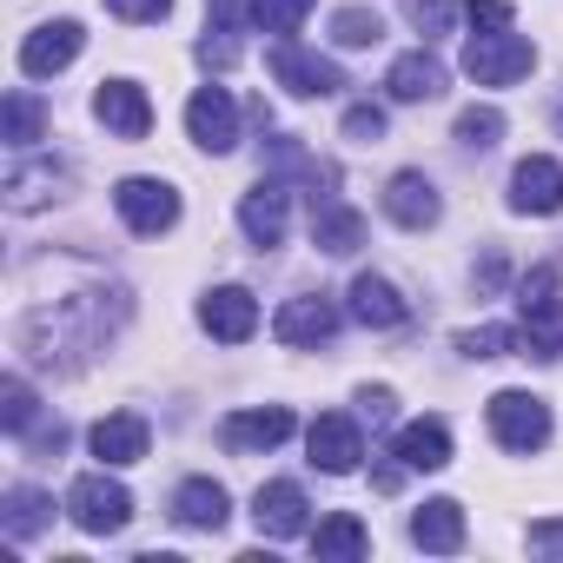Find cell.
I'll list each match as a JSON object with an SVG mask.
<instances>
[{
	"instance_id": "21",
	"label": "cell",
	"mask_w": 563,
	"mask_h": 563,
	"mask_svg": "<svg viewBox=\"0 0 563 563\" xmlns=\"http://www.w3.org/2000/svg\"><path fill=\"white\" fill-rule=\"evenodd\" d=\"M312 245H319V252H332V258H352V252L365 245V212H352L345 199H332V192H325V199L312 206Z\"/></svg>"
},
{
	"instance_id": "27",
	"label": "cell",
	"mask_w": 563,
	"mask_h": 563,
	"mask_svg": "<svg viewBox=\"0 0 563 563\" xmlns=\"http://www.w3.org/2000/svg\"><path fill=\"white\" fill-rule=\"evenodd\" d=\"M8 126H0V140H8L14 153H27L41 133H47V107L34 100V93H8V113H0Z\"/></svg>"
},
{
	"instance_id": "29",
	"label": "cell",
	"mask_w": 563,
	"mask_h": 563,
	"mask_svg": "<svg viewBox=\"0 0 563 563\" xmlns=\"http://www.w3.org/2000/svg\"><path fill=\"white\" fill-rule=\"evenodd\" d=\"M332 41H339V47H378V41H385V21H378L372 8H339V14H332Z\"/></svg>"
},
{
	"instance_id": "33",
	"label": "cell",
	"mask_w": 563,
	"mask_h": 563,
	"mask_svg": "<svg viewBox=\"0 0 563 563\" xmlns=\"http://www.w3.org/2000/svg\"><path fill=\"white\" fill-rule=\"evenodd\" d=\"M107 14L126 21V27H153V21L173 14V0H107Z\"/></svg>"
},
{
	"instance_id": "6",
	"label": "cell",
	"mask_w": 563,
	"mask_h": 563,
	"mask_svg": "<svg viewBox=\"0 0 563 563\" xmlns=\"http://www.w3.org/2000/svg\"><path fill=\"white\" fill-rule=\"evenodd\" d=\"M286 225H292V186H286V179H258V186L239 199V232H245L258 252H272L278 239H286Z\"/></svg>"
},
{
	"instance_id": "26",
	"label": "cell",
	"mask_w": 563,
	"mask_h": 563,
	"mask_svg": "<svg viewBox=\"0 0 563 563\" xmlns=\"http://www.w3.org/2000/svg\"><path fill=\"white\" fill-rule=\"evenodd\" d=\"M312 550H319V563H358V556L372 550V530H365L352 510H339V517H325V523H319Z\"/></svg>"
},
{
	"instance_id": "20",
	"label": "cell",
	"mask_w": 563,
	"mask_h": 563,
	"mask_svg": "<svg viewBox=\"0 0 563 563\" xmlns=\"http://www.w3.org/2000/svg\"><path fill=\"white\" fill-rule=\"evenodd\" d=\"M292 438V411L286 405H258V411H232L225 418V451H272Z\"/></svg>"
},
{
	"instance_id": "10",
	"label": "cell",
	"mask_w": 563,
	"mask_h": 563,
	"mask_svg": "<svg viewBox=\"0 0 563 563\" xmlns=\"http://www.w3.org/2000/svg\"><path fill=\"white\" fill-rule=\"evenodd\" d=\"M510 212H523V219H550V212H563V166L543 159V153L517 159V173H510Z\"/></svg>"
},
{
	"instance_id": "9",
	"label": "cell",
	"mask_w": 563,
	"mask_h": 563,
	"mask_svg": "<svg viewBox=\"0 0 563 563\" xmlns=\"http://www.w3.org/2000/svg\"><path fill=\"white\" fill-rule=\"evenodd\" d=\"M306 451H312V464H319V471H332V477H352V471H358V457H365V431H358V418H345V411H325V418H312V431H306Z\"/></svg>"
},
{
	"instance_id": "7",
	"label": "cell",
	"mask_w": 563,
	"mask_h": 563,
	"mask_svg": "<svg viewBox=\"0 0 563 563\" xmlns=\"http://www.w3.org/2000/svg\"><path fill=\"white\" fill-rule=\"evenodd\" d=\"M80 47H87V27L80 21H47V27H34L21 41V74L27 80H54L60 67L80 60Z\"/></svg>"
},
{
	"instance_id": "31",
	"label": "cell",
	"mask_w": 563,
	"mask_h": 563,
	"mask_svg": "<svg viewBox=\"0 0 563 563\" xmlns=\"http://www.w3.org/2000/svg\"><path fill=\"white\" fill-rule=\"evenodd\" d=\"M312 8H319V0H252V27H265V34H292Z\"/></svg>"
},
{
	"instance_id": "16",
	"label": "cell",
	"mask_w": 563,
	"mask_h": 563,
	"mask_svg": "<svg viewBox=\"0 0 563 563\" xmlns=\"http://www.w3.org/2000/svg\"><path fill=\"white\" fill-rule=\"evenodd\" d=\"M87 444H93V457L100 464H140L146 451H153V431H146V418L140 411H113V418H100L93 431H87Z\"/></svg>"
},
{
	"instance_id": "22",
	"label": "cell",
	"mask_w": 563,
	"mask_h": 563,
	"mask_svg": "<svg viewBox=\"0 0 563 563\" xmlns=\"http://www.w3.org/2000/svg\"><path fill=\"white\" fill-rule=\"evenodd\" d=\"M411 543H418V550H431V556H451V550H464V504H451V497H431L424 510H411Z\"/></svg>"
},
{
	"instance_id": "17",
	"label": "cell",
	"mask_w": 563,
	"mask_h": 563,
	"mask_svg": "<svg viewBox=\"0 0 563 563\" xmlns=\"http://www.w3.org/2000/svg\"><path fill=\"white\" fill-rule=\"evenodd\" d=\"M444 80H451V74H444V60L418 47V54H398V60H391L385 93H391L398 107H424V100H438V93H444Z\"/></svg>"
},
{
	"instance_id": "2",
	"label": "cell",
	"mask_w": 563,
	"mask_h": 563,
	"mask_svg": "<svg viewBox=\"0 0 563 563\" xmlns=\"http://www.w3.org/2000/svg\"><path fill=\"white\" fill-rule=\"evenodd\" d=\"M530 67H537V47H530L523 34H510V27L471 34V47H464V74H471L477 87H517Z\"/></svg>"
},
{
	"instance_id": "32",
	"label": "cell",
	"mask_w": 563,
	"mask_h": 563,
	"mask_svg": "<svg viewBox=\"0 0 563 563\" xmlns=\"http://www.w3.org/2000/svg\"><path fill=\"white\" fill-rule=\"evenodd\" d=\"M457 352L464 358H504V352H517V325H477L457 339Z\"/></svg>"
},
{
	"instance_id": "15",
	"label": "cell",
	"mask_w": 563,
	"mask_h": 563,
	"mask_svg": "<svg viewBox=\"0 0 563 563\" xmlns=\"http://www.w3.org/2000/svg\"><path fill=\"white\" fill-rule=\"evenodd\" d=\"M345 299H352L345 312H352L365 332H391V325H405V319H411V306L398 299V286H391V278H378V272H358Z\"/></svg>"
},
{
	"instance_id": "35",
	"label": "cell",
	"mask_w": 563,
	"mask_h": 563,
	"mask_svg": "<svg viewBox=\"0 0 563 563\" xmlns=\"http://www.w3.org/2000/svg\"><path fill=\"white\" fill-rule=\"evenodd\" d=\"M345 140H358V146H372V140H385V107H352L345 113Z\"/></svg>"
},
{
	"instance_id": "11",
	"label": "cell",
	"mask_w": 563,
	"mask_h": 563,
	"mask_svg": "<svg viewBox=\"0 0 563 563\" xmlns=\"http://www.w3.org/2000/svg\"><path fill=\"white\" fill-rule=\"evenodd\" d=\"M332 332H339V306L325 292H299V299L278 306V319H272L278 345H325Z\"/></svg>"
},
{
	"instance_id": "19",
	"label": "cell",
	"mask_w": 563,
	"mask_h": 563,
	"mask_svg": "<svg viewBox=\"0 0 563 563\" xmlns=\"http://www.w3.org/2000/svg\"><path fill=\"white\" fill-rule=\"evenodd\" d=\"M385 212H391L405 232H424V225H438L444 199H438V186H431L424 173H391V186H385Z\"/></svg>"
},
{
	"instance_id": "5",
	"label": "cell",
	"mask_w": 563,
	"mask_h": 563,
	"mask_svg": "<svg viewBox=\"0 0 563 563\" xmlns=\"http://www.w3.org/2000/svg\"><path fill=\"white\" fill-rule=\"evenodd\" d=\"M113 206H120V219H126L133 232H146V239H159V232L179 225V192H173L166 179H120V186H113Z\"/></svg>"
},
{
	"instance_id": "4",
	"label": "cell",
	"mask_w": 563,
	"mask_h": 563,
	"mask_svg": "<svg viewBox=\"0 0 563 563\" xmlns=\"http://www.w3.org/2000/svg\"><path fill=\"white\" fill-rule=\"evenodd\" d=\"M272 80L286 87V93H299V100H325V93H339V87H345V74H339L325 54L299 47L292 34H278V41H272Z\"/></svg>"
},
{
	"instance_id": "23",
	"label": "cell",
	"mask_w": 563,
	"mask_h": 563,
	"mask_svg": "<svg viewBox=\"0 0 563 563\" xmlns=\"http://www.w3.org/2000/svg\"><path fill=\"white\" fill-rule=\"evenodd\" d=\"M173 517H179L186 530H219V523L232 517V497H225V484H212V477H186V484L173 490Z\"/></svg>"
},
{
	"instance_id": "36",
	"label": "cell",
	"mask_w": 563,
	"mask_h": 563,
	"mask_svg": "<svg viewBox=\"0 0 563 563\" xmlns=\"http://www.w3.org/2000/svg\"><path fill=\"white\" fill-rule=\"evenodd\" d=\"M464 21L477 34H497V27H510V0H464Z\"/></svg>"
},
{
	"instance_id": "30",
	"label": "cell",
	"mask_w": 563,
	"mask_h": 563,
	"mask_svg": "<svg viewBox=\"0 0 563 563\" xmlns=\"http://www.w3.org/2000/svg\"><path fill=\"white\" fill-rule=\"evenodd\" d=\"M497 140H504V113H497V107H464V113H457V146L490 153Z\"/></svg>"
},
{
	"instance_id": "24",
	"label": "cell",
	"mask_w": 563,
	"mask_h": 563,
	"mask_svg": "<svg viewBox=\"0 0 563 563\" xmlns=\"http://www.w3.org/2000/svg\"><path fill=\"white\" fill-rule=\"evenodd\" d=\"M54 523V497L34 490V484H14L8 497H0V530H8V543H27Z\"/></svg>"
},
{
	"instance_id": "3",
	"label": "cell",
	"mask_w": 563,
	"mask_h": 563,
	"mask_svg": "<svg viewBox=\"0 0 563 563\" xmlns=\"http://www.w3.org/2000/svg\"><path fill=\"white\" fill-rule=\"evenodd\" d=\"M484 418H490V438L504 451H543L550 444V405L537 391H497Z\"/></svg>"
},
{
	"instance_id": "34",
	"label": "cell",
	"mask_w": 563,
	"mask_h": 563,
	"mask_svg": "<svg viewBox=\"0 0 563 563\" xmlns=\"http://www.w3.org/2000/svg\"><path fill=\"white\" fill-rule=\"evenodd\" d=\"M457 14H464L457 0H411V21L424 27V41H438V34H444V27L457 21Z\"/></svg>"
},
{
	"instance_id": "13",
	"label": "cell",
	"mask_w": 563,
	"mask_h": 563,
	"mask_svg": "<svg viewBox=\"0 0 563 563\" xmlns=\"http://www.w3.org/2000/svg\"><path fill=\"white\" fill-rule=\"evenodd\" d=\"M252 523H258L265 537H306L312 504H306V490H299L292 477H272V484H258V497H252Z\"/></svg>"
},
{
	"instance_id": "8",
	"label": "cell",
	"mask_w": 563,
	"mask_h": 563,
	"mask_svg": "<svg viewBox=\"0 0 563 563\" xmlns=\"http://www.w3.org/2000/svg\"><path fill=\"white\" fill-rule=\"evenodd\" d=\"M186 133H192V146H206V153H232V146H239V100H232L225 87H199V93L186 100Z\"/></svg>"
},
{
	"instance_id": "14",
	"label": "cell",
	"mask_w": 563,
	"mask_h": 563,
	"mask_svg": "<svg viewBox=\"0 0 563 563\" xmlns=\"http://www.w3.org/2000/svg\"><path fill=\"white\" fill-rule=\"evenodd\" d=\"M93 113H100L107 133H120V140H146V133H153V100H146L140 80H100Z\"/></svg>"
},
{
	"instance_id": "25",
	"label": "cell",
	"mask_w": 563,
	"mask_h": 563,
	"mask_svg": "<svg viewBox=\"0 0 563 563\" xmlns=\"http://www.w3.org/2000/svg\"><path fill=\"white\" fill-rule=\"evenodd\" d=\"M60 186H67V166H27V159H14L8 166V206L14 212H34V206H47V199H60Z\"/></svg>"
},
{
	"instance_id": "18",
	"label": "cell",
	"mask_w": 563,
	"mask_h": 563,
	"mask_svg": "<svg viewBox=\"0 0 563 563\" xmlns=\"http://www.w3.org/2000/svg\"><path fill=\"white\" fill-rule=\"evenodd\" d=\"M391 457H398L405 471H444V464H451V424H444V418H411V424H398Z\"/></svg>"
},
{
	"instance_id": "12",
	"label": "cell",
	"mask_w": 563,
	"mask_h": 563,
	"mask_svg": "<svg viewBox=\"0 0 563 563\" xmlns=\"http://www.w3.org/2000/svg\"><path fill=\"white\" fill-rule=\"evenodd\" d=\"M199 325H206L219 345H245V339L258 332V299H252L245 286H212V292L199 299Z\"/></svg>"
},
{
	"instance_id": "28",
	"label": "cell",
	"mask_w": 563,
	"mask_h": 563,
	"mask_svg": "<svg viewBox=\"0 0 563 563\" xmlns=\"http://www.w3.org/2000/svg\"><path fill=\"white\" fill-rule=\"evenodd\" d=\"M34 411H41V398H34L27 378H0V424H8L14 438H27L34 431Z\"/></svg>"
},
{
	"instance_id": "37",
	"label": "cell",
	"mask_w": 563,
	"mask_h": 563,
	"mask_svg": "<svg viewBox=\"0 0 563 563\" xmlns=\"http://www.w3.org/2000/svg\"><path fill=\"white\" fill-rule=\"evenodd\" d=\"M391 405H398V398H391L385 385H378V391H358V411H365L372 424H385V418H391Z\"/></svg>"
},
{
	"instance_id": "1",
	"label": "cell",
	"mask_w": 563,
	"mask_h": 563,
	"mask_svg": "<svg viewBox=\"0 0 563 563\" xmlns=\"http://www.w3.org/2000/svg\"><path fill=\"white\" fill-rule=\"evenodd\" d=\"M67 517H74L87 537H113V530L133 523V497H126L120 477L87 471V477H74V490H67Z\"/></svg>"
}]
</instances>
